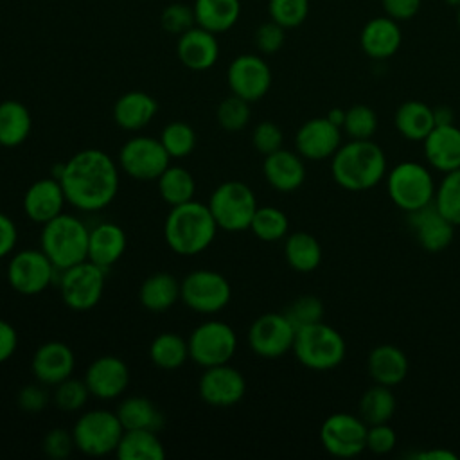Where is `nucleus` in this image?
<instances>
[{"instance_id": "f257e3e1", "label": "nucleus", "mask_w": 460, "mask_h": 460, "mask_svg": "<svg viewBox=\"0 0 460 460\" xmlns=\"http://www.w3.org/2000/svg\"><path fill=\"white\" fill-rule=\"evenodd\" d=\"M66 203L79 212H101L113 203L120 187V167L102 149L86 147L54 167Z\"/></svg>"}, {"instance_id": "f03ea898", "label": "nucleus", "mask_w": 460, "mask_h": 460, "mask_svg": "<svg viewBox=\"0 0 460 460\" xmlns=\"http://www.w3.org/2000/svg\"><path fill=\"white\" fill-rule=\"evenodd\" d=\"M331 174L332 180L345 190H370L386 176L385 151L372 138H350L332 155Z\"/></svg>"}, {"instance_id": "7ed1b4c3", "label": "nucleus", "mask_w": 460, "mask_h": 460, "mask_svg": "<svg viewBox=\"0 0 460 460\" xmlns=\"http://www.w3.org/2000/svg\"><path fill=\"white\" fill-rule=\"evenodd\" d=\"M219 226L207 203L190 199L171 207L164 221L165 244L183 257L205 252L216 239Z\"/></svg>"}, {"instance_id": "20e7f679", "label": "nucleus", "mask_w": 460, "mask_h": 460, "mask_svg": "<svg viewBox=\"0 0 460 460\" xmlns=\"http://www.w3.org/2000/svg\"><path fill=\"white\" fill-rule=\"evenodd\" d=\"M90 226L75 214L61 212L41 225L40 248L61 271L88 259Z\"/></svg>"}, {"instance_id": "39448f33", "label": "nucleus", "mask_w": 460, "mask_h": 460, "mask_svg": "<svg viewBox=\"0 0 460 460\" xmlns=\"http://www.w3.org/2000/svg\"><path fill=\"white\" fill-rule=\"evenodd\" d=\"M291 352L305 368L322 372L343 363L347 345L343 336L322 320L296 329Z\"/></svg>"}, {"instance_id": "423d86ee", "label": "nucleus", "mask_w": 460, "mask_h": 460, "mask_svg": "<svg viewBox=\"0 0 460 460\" xmlns=\"http://www.w3.org/2000/svg\"><path fill=\"white\" fill-rule=\"evenodd\" d=\"M435 190L431 171L419 162L404 160L386 172V192L392 203L406 214L433 203Z\"/></svg>"}, {"instance_id": "0eeeda50", "label": "nucleus", "mask_w": 460, "mask_h": 460, "mask_svg": "<svg viewBox=\"0 0 460 460\" xmlns=\"http://www.w3.org/2000/svg\"><path fill=\"white\" fill-rule=\"evenodd\" d=\"M124 433V426L117 411L93 408L77 417L72 426L75 449L86 456L115 455V449Z\"/></svg>"}, {"instance_id": "6e6552de", "label": "nucleus", "mask_w": 460, "mask_h": 460, "mask_svg": "<svg viewBox=\"0 0 460 460\" xmlns=\"http://www.w3.org/2000/svg\"><path fill=\"white\" fill-rule=\"evenodd\" d=\"M207 205L217 226L230 234L248 230L259 207L252 187L239 180H226L219 183L212 190Z\"/></svg>"}, {"instance_id": "1a4fd4ad", "label": "nucleus", "mask_w": 460, "mask_h": 460, "mask_svg": "<svg viewBox=\"0 0 460 460\" xmlns=\"http://www.w3.org/2000/svg\"><path fill=\"white\" fill-rule=\"evenodd\" d=\"M106 273L108 270L88 259L61 270L58 275V289L63 304L79 313L93 309L104 295Z\"/></svg>"}, {"instance_id": "9d476101", "label": "nucleus", "mask_w": 460, "mask_h": 460, "mask_svg": "<svg viewBox=\"0 0 460 460\" xmlns=\"http://www.w3.org/2000/svg\"><path fill=\"white\" fill-rule=\"evenodd\" d=\"M230 282L216 270H192L180 280V300L194 313L216 314L230 304Z\"/></svg>"}, {"instance_id": "9b49d317", "label": "nucleus", "mask_w": 460, "mask_h": 460, "mask_svg": "<svg viewBox=\"0 0 460 460\" xmlns=\"http://www.w3.org/2000/svg\"><path fill=\"white\" fill-rule=\"evenodd\" d=\"M59 270L50 262L41 248H23L9 255L5 279L20 295L34 296L58 282Z\"/></svg>"}, {"instance_id": "f8f14e48", "label": "nucleus", "mask_w": 460, "mask_h": 460, "mask_svg": "<svg viewBox=\"0 0 460 460\" xmlns=\"http://www.w3.org/2000/svg\"><path fill=\"white\" fill-rule=\"evenodd\" d=\"M187 341L190 359L203 368L230 363L237 352V334L234 327L216 318L196 325Z\"/></svg>"}, {"instance_id": "ddd939ff", "label": "nucleus", "mask_w": 460, "mask_h": 460, "mask_svg": "<svg viewBox=\"0 0 460 460\" xmlns=\"http://www.w3.org/2000/svg\"><path fill=\"white\" fill-rule=\"evenodd\" d=\"M171 160L160 138L149 135L128 138L117 156L120 171L138 181L156 180L171 165Z\"/></svg>"}, {"instance_id": "4468645a", "label": "nucleus", "mask_w": 460, "mask_h": 460, "mask_svg": "<svg viewBox=\"0 0 460 460\" xmlns=\"http://www.w3.org/2000/svg\"><path fill=\"white\" fill-rule=\"evenodd\" d=\"M296 329L284 313H264L257 316L246 332L248 347L264 359H277L293 349Z\"/></svg>"}, {"instance_id": "2eb2a0df", "label": "nucleus", "mask_w": 460, "mask_h": 460, "mask_svg": "<svg viewBox=\"0 0 460 460\" xmlns=\"http://www.w3.org/2000/svg\"><path fill=\"white\" fill-rule=\"evenodd\" d=\"M367 429L359 415L336 411L322 422L320 442L329 455L352 458L367 449Z\"/></svg>"}, {"instance_id": "dca6fc26", "label": "nucleus", "mask_w": 460, "mask_h": 460, "mask_svg": "<svg viewBox=\"0 0 460 460\" xmlns=\"http://www.w3.org/2000/svg\"><path fill=\"white\" fill-rule=\"evenodd\" d=\"M230 93L252 102L261 101L271 88V68L259 54H241L234 58L226 70Z\"/></svg>"}, {"instance_id": "f3484780", "label": "nucleus", "mask_w": 460, "mask_h": 460, "mask_svg": "<svg viewBox=\"0 0 460 460\" xmlns=\"http://www.w3.org/2000/svg\"><path fill=\"white\" fill-rule=\"evenodd\" d=\"M198 392L205 404L214 408H230L241 402L246 394V379L230 363L203 368L198 381Z\"/></svg>"}, {"instance_id": "a211bd4d", "label": "nucleus", "mask_w": 460, "mask_h": 460, "mask_svg": "<svg viewBox=\"0 0 460 460\" xmlns=\"http://www.w3.org/2000/svg\"><path fill=\"white\" fill-rule=\"evenodd\" d=\"M83 379L92 397L99 401H113L128 390L129 368L122 358L104 354L86 367Z\"/></svg>"}, {"instance_id": "6ab92c4d", "label": "nucleus", "mask_w": 460, "mask_h": 460, "mask_svg": "<svg viewBox=\"0 0 460 460\" xmlns=\"http://www.w3.org/2000/svg\"><path fill=\"white\" fill-rule=\"evenodd\" d=\"M341 146V128L327 117L305 120L295 133V149L304 160L322 162L332 158Z\"/></svg>"}, {"instance_id": "aec40b11", "label": "nucleus", "mask_w": 460, "mask_h": 460, "mask_svg": "<svg viewBox=\"0 0 460 460\" xmlns=\"http://www.w3.org/2000/svg\"><path fill=\"white\" fill-rule=\"evenodd\" d=\"M75 354L65 341L49 340L41 343L31 358V372L36 381L45 386H56L58 383L74 376Z\"/></svg>"}, {"instance_id": "412c9836", "label": "nucleus", "mask_w": 460, "mask_h": 460, "mask_svg": "<svg viewBox=\"0 0 460 460\" xmlns=\"http://www.w3.org/2000/svg\"><path fill=\"white\" fill-rule=\"evenodd\" d=\"M406 223L419 246L431 253L446 250L455 237V225L435 207V203L408 212Z\"/></svg>"}, {"instance_id": "4be33fe9", "label": "nucleus", "mask_w": 460, "mask_h": 460, "mask_svg": "<svg viewBox=\"0 0 460 460\" xmlns=\"http://www.w3.org/2000/svg\"><path fill=\"white\" fill-rule=\"evenodd\" d=\"M66 198L56 176H47L32 181L23 192L22 208L29 221L45 225L61 212H65Z\"/></svg>"}, {"instance_id": "5701e85b", "label": "nucleus", "mask_w": 460, "mask_h": 460, "mask_svg": "<svg viewBox=\"0 0 460 460\" xmlns=\"http://www.w3.org/2000/svg\"><path fill=\"white\" fill-rule=\"evenodd\" d=\"M176 56L180 63L194 72H205L212 68L219 58V43L214 32L194 25L187 32L178 36Z\"/></svg>"}, {"instance_id": "b1692460", "label": "nucleus", "mask_w": 460, "mask_h": 460, "mask_svg": "<svg viewBox=\"0 0 460 460\" xmlns=\"http://www.w3.org/2000/svg\"><path fill=\"white\" fill-rule=\"evenodd\" d=\"M262 174L277 192H295L305 181V164L296 151L280 147L264 156Z\"/></svg>"}, {"instance_id": "393cba45", "label": "nucleus", "mask_w": 460, "mask_h": 460, "mask_svg": "<svg viewBox=\"0 0 460 460\" xmlns=\"http://www.w3.org/2000/svg\"><path fill=\"white\" fill-rule=\"evenodd\" d=\"M402 43V31L399 22L383 14L368 20L359 34V45L363 52L376 61L392 58Z\"/></svg>"}, {"instance_id": "a878e982", "label": "nucleus", "mask_w": 460, "mask_h": 460, "mask_svg": "<svg viewBox=\"0 0 460 460\" xmlns=\"http://www.w3.org/2000/svg\"><path fill=\"white\" fill-rule=\"evenodd\" d=\"M422 151L428 165L440 172L460 169V128L455 124L435 126L422 140Z\"/></svg>"}, {"instance_id": "bb28decb", "label": "nucleus", "mask_w": 460, "mask_h": 460, "mask_svg": "<svg viewBox=\"0 0 460 460\" xmlns=\"http://www.w3.org/2000/svg\"><path fill=\"white\" fill-rule=\"evenodd\" d=\"M128 248V235L124 228L113 221H101L90 226L88 235V261L110 270L117 264Z\"/></svg>"}, {"instance_id": "cd10ccee", "label": "nucleus", "mask_w": 460, "mask_h": 460, "mask_svg": "<svg viewBox=\"0 0 460 460\" xmlns=\"http://www.w3.org/2000/svg\"><path fill=\"white\" fill-rule=\"evenodd\" d=\"M158 102L153 95L142 90H131L122 93L113 104L115 124L129 133L144 129L156 115Z\"/></svg>"}, {"instance_id": "c85d7f7f", "label": "nucleus", "mask_w": 460, "mask_h": 460, "mask_svg": "<svg viewBox=\"0 0 460 460\" xmlns=\"http://www.w3.org/2000/svg\"><path fill=\"white\" fill-rule=\"evenodd\" d=\"M408 367V358L402 349L392 343L376 345L367 358V370L372 381L390 388L404 381Z\"/></svg>"}, {"instance_id": "c756f323", "label": "nucleus", "mask_w": 460, "mask_h": 460, "mask_svg": "<svg viewBox=\"0 0 460 460\" xmlns=\"http://www.w3.org/2000/svg\"><path fill=\"white\" fill-rule=\"evenodd\" d=\"M138 300L151 313H164L180 300V280L169 271H156L144 279Z\"/></svg>"}, {"instance_id": "7c9ffc66", "label": "nucleus", "mask_w": 460, "mask_h": 460, "mask_svg": "<svg viewBox=\"0 0 460 460\" xmlns=\"http://www.w3.org/2000/svg\"><path fill=\"white\" fill-rule=\"evenodd\" d=\"M394 124L402 138L411 142H422L435 128L433 108L422 101H404L395 110Z\"/></svg>"}, {"instance_id": "2f4dec72", "label": "nucleus", "mask_w": 460, "mask_h": 460, "mask_svg": "<svg viewBox=\"0 0 460 460\" xmlns=\"http://www.w3.org/2000/svg\"><path fill=\"white\" fill-rule=\"evenodd\" d=\"M32 129V115L29 108L16 99L0 102V146L13 149L22 146Z\"/></svg>"}, {"instance_id": "473e14b6", "label": "nucleus", "mask_w": 460, "mask_h": 460, "mask_svg": "<svg viewBox=\"0 0 460 460\" xmlns=\"http://www.w3.org/2000/svg\"><path fill=\"white\" fill-rule=\"evenodd\" d=\"M117 415L124 429H153L160 431L165 424V417L160 408L144 395L124 397L117 406Z\"/></svg>"}, {"instance_id": "72a5a7b5", "label": "nucleus", "mask_w": 460, "mask_h": 460, "mask_svg": "<svg viewBox=\"0 0 460 460\" xmlns=\"http://www.w3.org/2000/svg\"><path fill=\"white\" fill-rule=\"evenodd\" d=\"M196 25L221 34L230 31L241 16V0H194Z\"/></svg>"}, {"instance_id": "f704fd0d", "label": "nucleus", "mask_w": 460, "mask_h": 460, "mask_svg": "<svg viewBox=\"0 0 460 460\" xmlns=\"http://www.w3.org/2000/svg\"><path fill=\"white\" fill-rule=\"evenodd\" d=\"M119 460H162L165 446L153 429H124L115 449Z\"/></svg>"}, {"instance_id": "c9c22d12", "label": "nucleus", "mask_w": 460, "mask_h": 460, "mask_svg": "<svg viewBox=\"0 0 460 460\" xmlns=\"http://www.w3.org/2000/svg\"><path fill=\"white\" fill-rule=\"evenodd\" d=\"M284 259L291 270L311 273L322 262V246L309 232H291L284 241Z\"/></svg>"}, {"instance_id": "e433bc0d", "label": "nucleus", "mask_w": 460, "mask_h": 460, "mask_svg": "<svg viewBox=\"0 0 460 460\" xmlns=\"http://www.w3.org/2000/svg\"><path fill=\"white\" fill-rule=\"evenodd\" d=\"M149 359L155 367L162 370L181 368L187 359H190L189 341L172 331L160 332L153 338L149 345Z\"/></svg>"}, {"instance_id": "4c0bfd02", "label": "nucleus", "mask_w": 460, "mask_h": 460, "mask_svg": "<svg viewBox=\"0 0 460 460\" xmlns=\"http://www.w3.org/2000/svg\"><path fill=\"white\" fill-rule=\"evenodd\" d=\"M156 189L160 198L169 205L176 207L194 199L196 180L192 172L183 165H169L158 178Z\"/></svg>"}, {"instance_id": "58836bf2", "label": "nucleus", "mask_w": 460, "mask_h": 460, "mask_svg": "<svg viewBox=\"0 0 460 460\" xmlns=\"http://www.w3.org/2000/svg\"><path fill=\"white\" fill-rule=\"evenodd\" d=\"M395 395L390 386L374 383L367 388L358 402V415L363 419L367 426L388 422L395 413Z\"/></svg>"}, {"instance_id": "ea45409f", "label": "nucleus", "mask_w": 460, "mask_h": 460, "mask_svg": "<svg viewBox=\"0 0 460 460\" xmlns=\"http://www.w3.org/2000/svg\"><path fill=\"white\" fill-rule=\"evenodd\" d=\"M248 230H252V234L264 243H275L286 239L289 230V219L286 212L277 207H257Z\"/></svg>"}, {"instance_id": "a19ab883", "label": "nucleus", "mask_w": 460, "mask_h": 460, "mask_svg": "<svg viewBox=\"0 0 460 460\" xmlns=\"http://www.w3.org/2000/svg\"><path fill=\"white\" fill-rule=\"evenodd\" d=\"M160 142L171 158H185L196 149V131L189 122L172 120L160 131Z\"/></svg>"}, {"instance_id": "79ce46f5", "label": "nucleus", "mask_w": 460, "mask_h": 460, "mask_svg": "<svg viewBox=\"0 0 460 460\" xmlns=\"http://www.w3.org/2000/svg\"><path fill=\"white\" fill-rule=\"evenodd\" d=\"M435 207L455 225H460V169L446 172L437 185Z\"/></svg>"}, {"instance_id": "37998d69", "label": "nucleus", "mask_w": 460, "mask_h": 460, "mask_svg": "<svg viewBox=\"0 0 460 460\" xmlns=\"http://www.w3.org/2000/svg\"><path fill=\"white\" fill-rule=\"evenodd\" d=\"M250 117H252L250 102L234 93L225 97L216 108V120L219 128L225 129L226 133H237L244 129L250 122Z\"/></svg>"}, {"instance_id": "c03bdc74", "label": "nucleus", "mask_w": 460, "mask_h": 460, "mask_svg": "<svg viewBox=\"0 0 460 460\" xmlns=\"http://www.w3.org/2000/svg\"><path fill=\"white\" fill-rule=\"evenodd\" d=\"M341 131L354 140H368L377 131V115L367 104H354L345 110V120Z\"/></svg>"}, {"instance_id": "a18cd8bd", "label": "nucleus", "mask_w": 460, "mask_h": 460, "mask_svg": "<svg viewBox=\"0 0 460 460\" xmlns=\"http://www.w3.org/2000/svg\"><path fill=\"white\" fill-rule=\"evenodd\" d=\"M90 390L84 383V379H75L74 376L58 383L52 392V402L61 410V411H79L84 408L88 402Z\"/></svg>"}, {"instance_id": "49530a36", "label": "nucleus", "mask_w": 460, "mask_h": 460, "mask_svg": "<svg viewBox=\"0 0 460 460\" xmlns=\"http://www.w3.org/2000/svg\"><path fill=\"white\" fill-rule=\"evenodd\" d=\"M270 20L284 29L302 25L309 14V0H268Z\"/></svg>"}, {"instance_id": "de8ad7c7", "label": "nucleus", "mask_w": 460, "mask_h": 460, "mask_svg": "<svg viewBox=\"0 0 460 460\" xmlns=\"http://www.w3.org/2000/svg\"><path fill=\"white\" fill-rule=\"evenodd\" d=\"M323 304L318 296L314 295H302L298 298H295L284 311V314L288 316V320L293 323L295 329L304 327V325H311L316 322L323 320Z\"/></svg>"}, {"instance_id": "09e8293b", "label": "nucleus", "mask_w": 460, "mask_h": 460, "mask_svg": "<svg viewBox=\"0 0 460 460\" xmlns=\"http://www.w3.org/2000/svg\"><path fill=\"white\" fill-rule=\"evenodd\" d=\"M160 25L165 32L180 36L196 25L194 7L187 4H169L160 14Z\"/></svg>"}, {"instance_id": "8fccbe9b", "label": "nucleus", "mask_w": 460, "mask_h": 460, "mask_svg": "<svg viewBox=\"0 0 460 460\" xmlns=\"http://www.w3.org/2000/svg\"><path fill=\"white\" fill-rule=\"evenodd\" d=\"M282 142H284V133L280 126L271 120L259 122L252 131V146L255 147V151H259L264 156L273 151H279L282 147Z\"/></svg>"}, {"instance_id": "3c124183", "label": "nucleus", "mask_w": 460, "mask_h": 460, "mask_svg": "<svg viewBox=\"0 0 460 460\" xmlns=\"http://www.w3.org/2000/svg\"><path fill=\"white\" fill-rule=\"evenodd\" d=\"M47 388L49 386L41 385L40 381H34V383H29V385L22 386L18 390V394H16L18 408L27 411V413H40V411H43L49 406L50 399H52V395L49 394Z\"/></svg>"}, {"instance_id": "603ef678", "label": "nucleus", "mask_w": 460, "mask_h": 460, "mask_svg": "<svg viewBox=\"0 0 460 460\" xmlns=\"http://www.w3.org/2000/svg\"><path fill=\"white\" fill-rule=\"evenodd\" d=\"M74 447H75V444H74L72 429H65V428L49 429L41 440V449H43L45 456H49L52 460L66 458Z\"/></svg>"}, {"instance_id": "864d4df0", "label": "nucleus", "mask_w": 460, "mask_h": 460, "mask_svg": "<svg viewBox=\"0 0 460 460\" xmlns=\"http://www.w3.org/2000/svg\"><path fill=\"white\" fill-rule=\"evenodd\" d=\"M253 41L261 54H266V56L275 54L282 49V45L286 41V29L273 20L264 22L257 27V31L253 34Z\"/></svg>"}, {"instance_id": "5fc2aeb1", "label": "nucleus", "mask_w": 460, "mask_h": 460, "mask_svg": "<svg viewBox=\"0 0 460 460\" xmlns=\"http://www.w3.org/2000/svg\"><path fill=\"white\" fill-rule=\"evenodd\" d=\"M397 444V435L388 422L372 424L367 429V449L376 455L390 453Z\"/></svg>"}, {"instance_id": "6e6d98bb", "label": "nucleus", "mask_w": 460, "mask_h": 460, "mask_svg": "<svg viewBox=\"0 0 460 460\" xmlns=\"http://www.w3.org/2000/svg\"><path fill=\"white\" fill-rule=\"evenodd\" d=\"M422 0H381V7L386 16L395 22H404L413 18L420 9Z\"/></svg>"}, {"instance_id": "4d7b16f0", "label": "nucleus", "mask_w": 460, "mask_h": 460, "mask_svg": "<svg viewBox=\"0 0 460 460\" xmlns=\"http://www.w3.org/2000/svg\"><path fill=\"white\" fill-rule=\"evenodd\" d=\"M18 244V226L11 216L0 212V259L9 257Z\"/></svg>"}, {"instance_id": "13d9d810", "label": "nucleus", "mask_w": 460, "mask_h": 460, "mask_svg": "<svg viewBox=\"0 0 460 460\" xmlns=\"http://www.w3.org/2000/svg\"><path fill=\"white\" fill-rule=\"evenodd\" d=\"M18 343H20V336L14 325L0 318V365L9 361L14 356Z\"/></svg>"}, {"instance_id": "bf43d9fd", "label": "nucleus", "mask_w": 460, "mask_h": 460, "mask_svg": "<svg viewBox=\"0 0 460 460\" xmlns=\"http://www.w3.org/2000/svg\"><path fill=\"white\" fill-rule=\"evenodd\" d=\"M410 458H413V460H456L458 456L446 447H433V449L415 451L410 455Z\"/></svg>"}, {"instance_id": "052dcab7", "label": "nucleus", "mask_w": 460, "mask_h": 460, "mask_svg": "<svg viewBox=\"0 0 460 460\" xmlns=\"http://www.w3.org/2000/svg\"><path fill=\"white\" fill-rule=\"evenodd\" d=\"M433 119H435V126H449L455 124V113L449 106H435L433 108Z\"/></svg>"}, {"instance_id": "680f3d73", "label": "nucleus", "mask_w": 460, "mask_h": 460, "mask_svg": "<svg viewBox=\"0 0 460 460\" xmlns=\"http://www.w3.org/2000/svg\"><path fill=\"white\" fill-rule=\"evenodd\" d=\"M332 124H336V126H343V120H345V110H341V108H331L329 111H327V115H325Z\"/></svg>"}, {"instance_id": "e2e57ef3", "label": "nucleus", "mask_w": 460, "mask_h": 460, "mask_svg": "<svg viewBox=\"0 0 460 460\" xmlns=\"http://www.w3.org/2000/svg\"><path fill=\"white\" fill-rule=\"evenodd\" d=\"M449 7H455V9H458L460 7V0H444Z\"/></svg>"}, {"instance_id": "0e129e2a", "label": "nucleus", "mask_w": 460, "mask_h": 460, "mask_svg": "<svg viewBox=\"0 0 460 460\" xmlns=\"http://www.w3.org/2000/svg\"><path fill=\"white\" fill-rule=\"evenodd\" d=\"M456 23H458V29H460V7L456 9Z\"/></svg>"}]
</instances>
